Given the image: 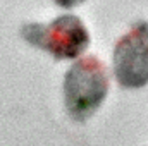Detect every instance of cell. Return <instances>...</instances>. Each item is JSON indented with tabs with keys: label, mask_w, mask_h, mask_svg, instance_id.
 I'll return each mask as SVG.
<instances>
[{
	"label": "cell",
	"mask_w": 148,
	"mask_h": 146,
	"mask_svg": "<svg viewBox=\"0 0 148 146\" xmlns=\"http://www.w3.org/2000/svg\"><path fill=\"white\" fill-rule=\"evenodd\" d=\"M109 93V72L97 57H83L64 76V107L76 122H86Z\"/></svg>",
	"instance_id": "obj_1"
},
{
	"label": "cell",
	"mask_w": 148,
	"mask_h": 146,
	"mask_svg": "<svg viewBox=\"0 0 148 146\" xmlns=\"http://www.w3.org/2000/svg\"><path fill=\"white\" fill-rule=\"evenodd\" d=\"M114 76L127 89H140L148 84V21L134 23L115 43Z\"/></svg>",
	"instance_id": "obj_3"
},
{
	"label": "cell",
	"mask_w": 148,
	"mask_h": 146,
	"mask_svg": "<svg viewBox=\"0 0 148 146\" xmlns=\"http://www.w3.org/2000/svg\"><path fill=\"white\" fill-rule=\"evenodd\" d=\"M23 40L50 53L55 60L76 59L90 46V33L77 16H59L48 24L29 23L21 28Z\"/></svg>",
	"instance_id": "obj_2"
},
{
	"label": "cell",
	"mask_w": 148,
	"mask_h": 146,
	"mask_svg": "<svg viewBox=\"0 0 148 146\" xmlns=\"http://www.w3.org/2000/svg\"><path fill=\"white\" fill-rule=\"evenodd\" d=\"M59 7H62V9H73L76 5H79V3H83L84 0H53Z\"/></svg>",
	"instance_id": "obj_4"
}]
</instances>
